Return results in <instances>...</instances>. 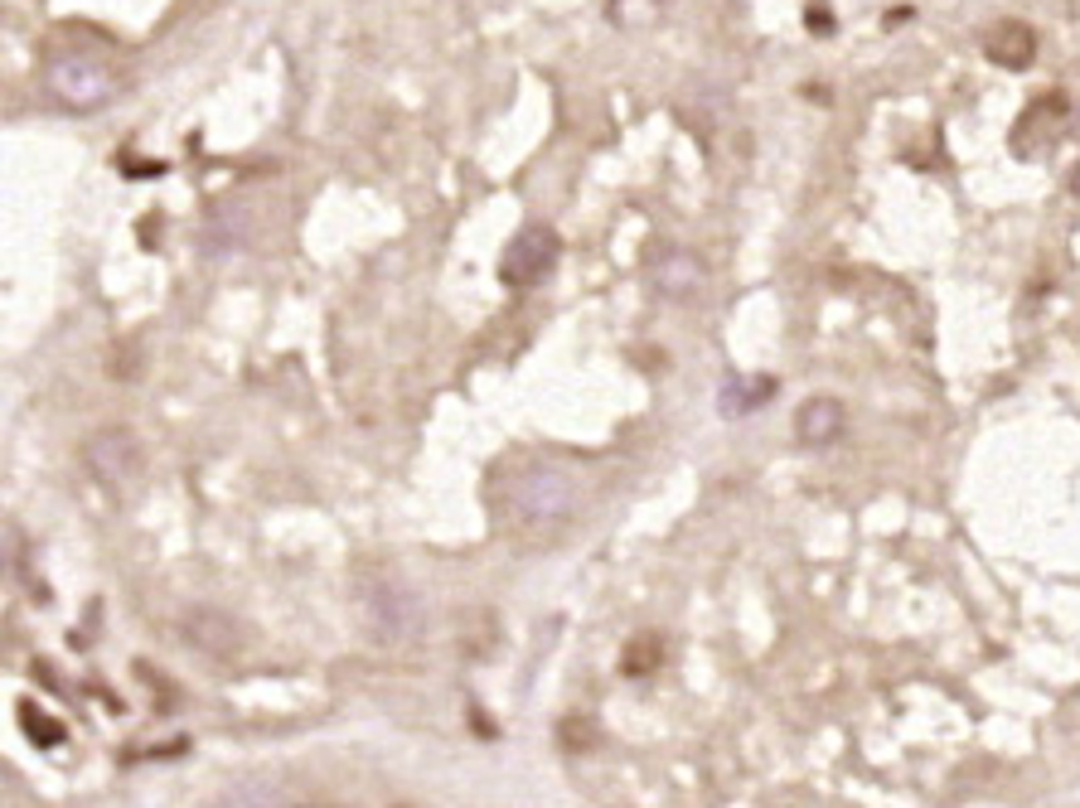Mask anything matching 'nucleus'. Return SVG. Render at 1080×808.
Here are the masks:
<instances>
[{
    "instance_id": "nucleus-11",
    "label": "nucleus",
    "mask_w": 1080,
    "mask_h": 808,
    "mask_svg": "<svg viewBox=\"0 0 1080 808\" xmlns=\"http://www.w3.org/2000/svg\"><path fill=\"white\" fill-rule=\"evenodd\" d=\"M20 716H25V732H35V740H39V746H54V740H59L63 732H49V726H44V722H49V716H39L35 712V706H20Z\"/></svg>"
},
{
    "instance_id": "nucleus-8",
    "label": "nucleus",
    "mask_w": 1080,
    "mask_h": 808,
    "mask_svg": "<svg viewBox=\"0 0 1080 808\" xmlns=\"http://www.w3.org/2000/svg\"><path fill=\"white\" fill-rule=\"evenodd\" d=\"M649 282L659 286V296L669 300H689L703 290V262L693 252H664L655 266H649Z\"/></svg>"
},
{
    "instance_id": "nucleus-5",
    "label": "nucleus",
    "mask_w": 1080,
    "mask_h": 808,
    "mask_svg": "<svg viewBox=\"0 0 1080 808\" xmlns=\"http://www.w3.org/2000/svg\"><path fill=\"white\" fill-rule=\"evenodd\" d=\"M509 503H514V519L519 523H557L562 513L572 509V479L557 475L548 465H533L519 485L509 489Z\"/></svg>"
},
{
    "instance_id": "nucleus-6",
    "label": "nucleus",
    "mask_w": 1080,
    "mask_h": 808,
    "mask_svg": "<svg viewBox=\"0 0 1080 808\" xmlns=\"http://www.w3.org/2000/svg\"><path fill=\"white\" fill-rule=\"evenodd\" d=\"M179 634L199 649V654H213V658H233L243 649V630L233 615L213 610V605H189L179 615Z\"/></svg>"
},
{
    "instance_id": "nucleus-4",
    "label": "nucleus",
    "mask_w": 1080,
    "mask_h": 808,
    "mask_svg": "<svg viewBox=\"0 0 1080 808\" xmlns=\"http://www.w3.org/2000/svg\"><path fill=\"white\" fill-rule=\"evenodd\" d=\"M562 257V242L557 233L548 228V223H528V228L514 238L509 247H504V262H500V282L504 286H538L548 272L557 266Z\"/></svg>"
},
{
    "instance_id": "nucleus-12",
    "label": "nucleus",
    "mask_w": 1080,
    "mask_h": 808,
    "mask_svg": "<svg viewBox=\"0 0 1080 808\" xmlns=\"http://www.w3.org/2000/svg\"><path fill=\"white\" fill-rule=\"evenodd\" d=\"M1066 189H1071V194L1080 199V165H1076V170H1071V179H1066Z\"/></svg>"
},
{
    "instance_id": "nucleus-1",
    "label": "nucleus",
    "mask_w": 1080,
    "mask_h": 808,
    "mask_svg": "<svg viewBox=\"0 0 1080 808\" xmlns=\"http://www.w3.org/2000/svg\"><path fill=\"white\" fill-rule=\"evenodd\" d=\"M359 615H364L368 639L384 649H402L422 634V596L392 571H378L359 586Z\"/></svg>"
},
{
    "instance_id": "nucleus-3",
    "label": "nucleus",
    "mask_w": 1080,
    "mask_h": 808,
    "mask_svg": "<svg viewBox=\"0 0 1080 808\" xmlns=\"http://www.w3.org/2000/svg\"><path fill=\"white\" fill-rule=\"evenodd\" d=\"M49 87L63 107H78V111H93L103 107L111 93H117V73L97 59H83V54H69V59H54L49 63Z\"/></svg>"
},
{
    "instance_id": "nucleus-9",
    "label": "nucleus",
    "mask_w": 1080,
    "mask_h": 808,
    "mask_svg": "<svg viewBox=\"0 0 1080 808\" xmlns=\"http://www.w3.org/2000/svg\"><path fill=\"white\" fill-rule=\"evenodd\" d=\"M984 54L994 63H1003V69H1028V63L1037 59V35H1032V25H1022V20H1003V25L984 39Z\"/></svg>"
},
{
    "instance_id": "nucleus-10",
    "label": "nucleus",
    "mask_w": 1080,
    "mask_h": 808,
    "mask_svg": "<svg viewBox=\"0 0 1080 808\" xmlns=\"http://www.w3.org/2000/svg\"><path fill=\"white\" fill-rule=\"evenodd\" d=\"M659 15V0H611V20L621 29H639Z\"/></svg>"
},
{
    "instance_id": "nucleus-7",
    "label": "nucleus",
    "mask_w": 1080,
    "mask_h": 808,
    "mask_svg": "<svg viewBox=\"0 0 1080 808\" xmlns=\"http://www.w3.org/2000/svg\"><path fill=\"white\" fill-rule=\"evenodd\" d=\"M795 436L809 451H824L843 436V402L838 397H809L800 412H795Z\"/></svg>"
},
{
    "instance_id": "nucleus-2",
    "label": "nucleus",
    "mask_w": 1080,
    "mask_h": 808,
    "mask_svg": "<svg viewBox=\"0 0 1080 808\" xmlns=\"http://www.w3.org/2000/svg\"><path fill=\"white\" fill-rule=\"evenodd\" d=\"M83 465L93 470L97 485L131 489L141 479V465H145L137 431H127V426H103V431H93L83 441Z\"/></svg>"
}]
</instances>
